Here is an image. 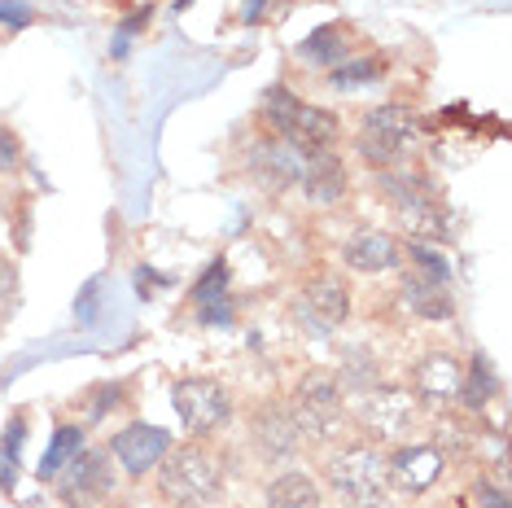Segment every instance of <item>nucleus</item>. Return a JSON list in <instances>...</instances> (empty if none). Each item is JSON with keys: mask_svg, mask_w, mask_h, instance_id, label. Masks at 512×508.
I'll list each match as a JSON object with an SVG mask.
<instances>
[{"mask_svg": "<svg viewBox=\"0 0 512 508\" xmlns=\"http://www.w3.org/2000/svg\"><path fill=\"white\" fill-rule=\"evenodd\" d=\"M473 495H477V504H482V508H508V495L499 491L495 482H486V478L477 482V491H473Z\"/></svg>", "mask_w": 512, "mask_h": 508, "instance_id": "c756f323", "label": "nucleus"}, {"mask_svg": "<svg viewBox=\"0 0 512 508\" xmlns=\"http://www.w3.org/2000/svg\"><path fill=\"white\" fill-rule=\"evenodd\" d=\"M97 395L101 399H88V417H106L110 403H119V386H101Z\"/></svg>", "mask_w": 512, "mask_h": 508, "instance_id": "2f4dec72", "label": "nucleus"}, {"mask_svg": "<svg viewBox=\"0 0 512 508\" xmlns=\"http://www.w3.org/2000/svg\"><path fill=\"white\" fill-rule=\"evenodd\" d=\"M22 171V141L9 127H0V176H14Z\"/></svg>", "mask_w": 512, "mask_h": 508, "instance_id": "cd10ccee", "label": "nucleus"}, {"mask_svg": "<svg viewBox=\"0 0 512 508\" xmlns=\"http://www.w3.org/2000/svg\"><path fill=\"white\" fill-rule=\"evenodd\" d=\"M79 452H84V430H79V425H57L49 452H44V460H40V478H57Z\"/></svg>", "mask_w": 512, "mask_h": 508, "instance_id": "5701e85b", "label": "nucleus"}, {"mask_svg": "<svg viewBox=\"0 0 512 508\" xmlns=\"http://www.w3.org/2000/svg\"><path fill=\"white\" fill-rule=\"evenodd\" d=\"M302 149L285 141H259L250 149V171L263 180V189H289L302 176Z\"/></svg>", "mask_w": 512, "mask_h": 508, "instance_id": "f8f14e48", "label": "nucleus"}, {"mask_svg": "<svg viewBox=\"0 0 512 508\" xmlns=\"http://www.w3.org/2000/svg\"><path fill=\"white\" fill-rule=\"evenodd\" d=\"M14 303H18V272H14V263L0 259V311H9Z\"/></svg>", "mask_w": 512, "mask_h": 508, "instance_id": "c85d7f7f", "label": "nucleus"}, {"mask_svg": "<svg viewBox=\"0 0 512 508\" xmlns=\"http://www.w3.org/2000/svg\"><path fill=\"white\" fill-rule=\"evenodd\" d=\"M460 377H464V368L456 355H447V351H434V355H425L421 364H416V395L429 399V403H456L460 399Z\"/></svg>", "mask_w": 512, "mask_h": 508, "instance_id": "2eb2a0df", "label": "nucleus"}, {"mask_svg": "<svg viewBox=\"0 0 512 508\" xmlns=\"http://www.w3.org/2000/svg\"><path fill=\"white\" fill-rule=\"evenodd\" d=\"M176 412H180L184 430L202 438V434H215L219 425L228 421L232 399L211 377H184V381H176Z\"/></svg>", "mask_w": 512, "mask_h": 508, "instance_id": "39448f33", "label": "nucleus"}, {"mask_svg": "<svg viewBox=\"0 0 512 508\" xmlns=\"http://www.w3.org/2000/svg\"><path fill=\"white\" fill-rule=\"evenodd\" d=\"M342 259H346V268H355L364 276H377V272L399 268L403 250H399V241H394L390 233H359V237L346 241Z\"/></svg>", "mask_w": 512, "mask_h": 508, "instance_id": "f3484780", "label": "nucleus"}, {"mask_svg": "<svg viewBox=\"0 0 512 508\" xmlns=\"http://www.w3.org/2000/svg\"><path fill=\"white\" fill-rule=\"evenodd\" d=\"M407 259H412V272L407 276H416V281H425V285H442V290L451 285V263H447V254H438L434 246L416 241V246L407 250Z\"/></svg>", "mask_w": 512, "mask_h": 508, "instance_id": "b1692460", "label": "nucleus"}, {"mask_svg": "<svg viewBox=\"0 0 512 508\" xmlns=\"http://www.w3.org/2000/svg\"><path fill=\"white\" fill-rule=\"evenodd\" d=\"M399 298H403L407 311H416V316H425V320H447L451 316V294L442 290V285H425V281H416V276H403Z\"/></svg>", "mask_w": 512, "mask_h": 508, "instance_id": "aec40b11", "label": "nucleus"}, {"mask_svg": "<svg viewBox=\"0 0 512 508\" xmlns=\"http://www.w3.org/2000/svg\"><path fill=\"white\" fill-rule=\"evenodd\" d=\"M294 421L302 434L311 438H333L337 421H342V381L329 368H311L298 381V399H294Z\"/></svg>", "mask_w": 512, "mask_h": 508, "instance_id": "20e7f679", "label": "nucleus"}, {"mask_svg": "<svg viewBox=\"0 0 512 508\" xmlns=\"http://www.w3.org/2000/svg\"><path fill=\"white\" fill-rule=\"evenodd\" d=\"M294 110H298V97H294L289 88H272V92L263 97V123L272 127L276 136H281V127L289 123V114H294Z\"/></svg>", "mask_w": 512, "mask_h": 508, "instance_id": "bb28decb", "label": "nucleus"}, {"mask_svg": "<svg viewBox=\"0 0 512 508\" xmlns=\"http://www.w3.org/2000/svg\"><path fill=\"white\" fill-rule=\"evenodd\" d=\"M27 438V417H14L5 425V438H0V487H14V469H18V447Z\"/></svg>", "mask_w": 512, "mask_h": 508, "instance_id": "a878e982", "label": "nucleus"}, {"mask_svg": "<svg viewBox=\"0 0 512 508\" xmlns=\"http://www.w3.org/2000/svg\"><path fill=\"white\" fill-rule=\"evenodd\" d=\"M416 141V114L399 106V101H390V106H377L364 114V123H359V158H364L368 167H394L403 158V149Z\"/></svg>", "mask_w": 512, "mask_h": 508, "instance_id": "f03ea898", "label": "nucleus"}, {"mask_svg": "<svg viewBox=\"0 0 512 508\" xmlns=\"http://www.w3.org/2000/svg\"><path fill=\"white\" fill-rule=\"evenodd\" d=\"M62 500L71 508H97L110 500L114 491V478H110V465L101 452H79L71 465L62 469Z\"/></svg>", "mask_w": 512, "mask_h": 508, "instance_id": "0eeeda50", "label": "nucleus"}, {"mask_svg": "<svg viewBox=\"0 0 512 508\" xmlns=\"http://www.w3.org/2000/svg\"><path fill=\"white\" fill-rule=\"evenodd\" d=\"M263 5H267V0H246V14H241V18H246V22H259V18H263Z\"/></svg>", "mask_w": 512, "mask_h": 508, "instance_id": "72a5a7b5", "label": "nucleus"}, {"mask_svg": "<svg viewBox=\"0 0 512 508\" xmlns=\"http://www.w3.org/2000/svg\"><path fill=\"white\" fill-rule=\"evenodd\" d=\"M254 443H259V452L267 460H289L302 443L294 412H289L285 403H263V408L254 412Z\"/></svg>", "mask_w": 512, "mask_h": 508, "instance_id": "9d476101", "label": "nucleus"}, {"mask_svg": "<svg viewBox=\"0 0 512 508\" xmlns=\"http://www.w3.org/2000/svg\"><path fill=\"white\" fill-rule=\"evenodd\" d=\"M193 303H197V316L206 325H232V303H228V263L215 259L211 268L197 276L193 285Z\"/></svg>", "mask_w": 512, "mask_h": 508, "instance_id": "a211bd4d", "label": "nucleus"}, {"mask_svg": "<svg viewBox=\"0 0 512 508\" xmlns=\"http://www.w3.org/2000/svg\"><path fill=\"white\" fill-rule=\"evenodd\" d=\"M337 132H342V127H337V114L298 101V110L289 114V123L281 127V141L302 149V154H316V149H329L337 141Z\"/></svg>", "mask_w": 512, "mask_h": 508, "instance_id": "9b49d317", "label": "nucleus"}, {"mask_svg": "<svg viewBox=\"0 0 512 508\" xmlns=\"http://www.w3.org/2000/svg\"><path fill=\"white\" fill-rule=\"evenodd\" d=\"M298 189L307 193L311 202L329 206L346 193V163L333 154V149H316V154L302 158V176H298Z\"/></svg>", "mask_w": 512, "mask_h": 508, "instance_id": "ddd939ff", "label": "nucleus"}, {"mask_svg": "<svg viewBox=\"0 0 512 508\" xmlns=\"http://www.w3.org/2000/svg\"><path fill=\"white\" fill-rule=\"evenodd\" d=\"M324 482L337 500H355L368 491H386V456L372 443H346L324 460Z\"/></svg>", "mask_w": 512, "mask_h": 508, "instance_id": "7ed1b4c3", "label": "nucleus"}, {"mask_svg": "<svg viewBox=\"0 0 512 508\" xmlns=\"http://www.w3.org/2000/svg\"><path fill=\"white\" fill-rule=\"evenodd\" d=\"M171 447H176L171 434L158 430V425H127V430H119L110 438V456L119 460L132 478H145L149 469H158Z\"/></svg>", "mask_w": 512, "mask_h": 508, "instance_id": "6e6552de", "label": "nucleus"}, {"mask_svg": "<svg viewBox=\"0 0 512 508\" xmlns=\"http://www.w3.org/2000/svg\"><path fill=\"white\" fill-rule=\"evenodd\" d=\"M416 417V403L407 390H390V386H372L364 399H359V425L377 438V443H390L399 438Z\"/></svg>", "mask_w": 512, "mask_h": 508, "instance_id": "423d86ee", "label": "nucleus"}, {"mask_svg": "<svg viewBox=\"0 0 512 508\" xmlns=\"http://www.w3.org/2000/svg\"><path fill=\"white\" fill-rule=\"evenodd\" d=\"M302 303H307V311L320 320V329H333L346 320V311H351V298H346V285L337 272H316L307 285H302Z\"/></svg>", "mask_w": 512, "mask_h": 508, "instance_id": "dca6fc26", "label": "nucleus"}, {"mask_svg": "<svg viewBox=\"0 0 512 508\" xmlns=\"http://www.w3.org/2000/svg\"><path fill=\"white\" fill-rule=\"evenodd\" d=\"M442 473V456L434 452V447L416 443V447H399L394 452V460H386V478H394V487L421 495L434 487V478Z\"/></svg>", "mask_w": 512, "mask_h": 508, "instance_id": "4468645a", "label": "nucleus"}, {"mask_svg": "<svg viewBox=\"0 0 512 508\" xmlns=\"http://www.w3.org/2000/svg\"><path fill=\"white\" fill-rule=\"evenodd\" d=\"M0 22H5V27H27L31 9L27 5H14V0H0Z\"/></svg>", "mask_w": 512, "mask_h": 508, "instance_id": "7c9ffc66", "label": "nucleus"}, {"mask_svg": "<svg viewBox=\"0 0 512 508\" xmlns=\"http://www.w3.org/2000/svg\"><path fill=\"white\" fill-rule=\"evenodd\" d=\"M499 395V381H495V368L486 355H473V364H469V373L460 377V399L469 403L473 412H482L486 403H491Z\"/></svg>", "mask_w": 512, "mask_h": 508, "instance_id": "4be33fe9", "label": "nucleus"}, {"mask_svg": "<svg viewBox=\"0 0 512 508\" xmlns=\"http://www.w3.org/2000/svg\"><path fill=\"white\" fill-rule=\"evenodd\" d=\"M386 189V202L394 206V215L403 219L412 233L421 237H442V224H438V206L429 198V189L416 176H386L381 180Z\"/></svg>", "mask_w": 512, "mask_h": 508, "instance_id": "1a4fd4ad", "label": "nucleus"}, {"mask_svg": "<svg viewBox=\"0 0 512 508\" xmlns=\"http://www.w3.org/2000/svg\"><path fill=\"white\" fill-rule=\"evenodd\" d=\"M381 75V62L377 57H355V62H337L333 71H329V84L337 92H351V88H364L372 84V79Z\"/></svg>", "mask_w": 512, "mask_h": 508, "instance_id": "393cba45", "label": "nucleus"}, {"mask_svg": "<svg viewBox=\"0 0 512 508\" xmlns=\"http://www.w3.org/2000/svg\"><path fill=\"white\" fill-rule=\"evenodd\" d=\"M346 53H351V44H346V31L337 27V22H329V27H320V31H311V36L298 44V62L324 66V71H333L337 62H346Z\"/></svg>", "mask_w": 512, "mask_h": 508, "instance_id": "6ab92c4d", "label": "nucleus"}, {"mask_svg": "<svg viewBox=\"0 0 512 508\" xmlns=\"http://www.w3.org/2000/svg\"><path fill=\"white\" fill-rule=\"evenodd\" d=\"M167 465H158V491L162 500L180 504V508H202V504H215L219 500V487H224V473H219L215 456L197 443H184V447H171Z\"/></svg>", "mask_w": 512, "mask_h": 508, "instance_id": "f257e3e1", "label": "nucleus"}, {"mask_svg": "<svg viewBox=\"0 0 512 508\" xmlns=\"http://www.w3.org/2000/svg\"><path fill=\"white\" fill-rule=\"evenodd\" d=\"M267 508H324L320 487L307 473H281V478L267 487Z\"/></svg>", "mask_w": 512, "mask_h": 508, "instance_id": "412c9836", "label": "nucleus"}, {"mask_svg": "<svg viewBox=\"0 0 512 508\" xmlns=\"http://www.w3.org/2000/svg\"><path fill=\"white\" fill-rule=\"evenodd\" d=\"M342 508H394L386 491H368V495H355V500H342Z\"/></svg>", "mask_w": 512, "mask_h": 508, "instance_id": "473e14b6", "label": "nucleus"}]
</instances>
